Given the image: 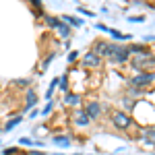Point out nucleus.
Returning <instances> with one entry per match:
<instances>
[{"label": "nucleus", "mask_w": 155, "mask_h": 155, "mask_svg": "<svg viewBox=\"0 0 155 155\" xmlns=\"http://www.w3.org/2000/svg\"><path fill=\"white\" fill-rule=\"evenodd\" d=\"M77 56H79L77 52H71V54H68V62H74V60H77Z\"/></svg>", "instance_id": "nucleus-20"}, {"label": "nucleus", "mask_w": 155, "mask_h": 155, "mask_svg": "<svg viewBox=\"0 0 155 155\" xmlns=\"http://www.w3.org/2000/svg\"><path fill=\"white\" fill-rule=\"evenodd\" d=\"M56 29L60 31V35H64V37H68V33H71V29H68L66 25H62V23H60L58 27H56Z\"/></svg>", "instance_id": "nucleus-16"}, {"label": "nucleus", "mask_w": 155, "mask_h": 155, "mask_svg": "<svg viewBox=\"0 0 155 155\" xmlns=\"http://www.w3.org/2000/svg\"><path fill=\"white\" fill-rule=\"evenodd\" d=\"M114 124H116V126H120V128H126V126H130V124H132V120L128 118L126 114L116 112V114H114Z\"/></svg>", "instance_id": "nucleus-4"}, {"label": "nucleus", "mask_w": 155, "mask_h": 155, "mask_svg": "<svg viewBox=\"0 0 155 155\" xmlns=\"http://www.w3.org/2000/svg\"><path fill=\"white\" fill-rule=\"evenodd\" d=\"M93 52L97 54H104V56H112L114 52H116V46H112V44H106V41H97L95 46H93Z\"/></svg>", "instance_id": "nucleus-1"}, {"label": "nucleus", "mask_w": 155, "mask_h": 155, "mask_svg": "<svg viewBox=\"0 0 155 155\" xmlns=\"http://www.w3.org/2000/svg\"><path fill=\"white\" fill-rule=\"evenodd\" d=\"M12 153H19V149H15V147H8V149H4L2 155H12Z\"/></svg>", "instance_id": "nucleus-18"}, {"label": "nucleus", "mask_w": 155, "mask_h": 155, "mask_svg": "<svg viewBox=\"0 0 155 155\" xmlns=\"http://www.w3.org/2000/svg\"><path fill=\"white\" fill-rule=\"evenodd\" d=\"M83 62L87 64V66H93V68H95V66H99V56H95L93 52H87L85 58H83Z\"/></svg>", "instance_id": "nucleus-7"}, {"label": "nucleus", "mask_w": 155, "mask_h": 155, "mask_svg": "<svg viewBox=\"0 0 155 155\" xmlns=\"http://www.w3.org/2000/svg\"><path fill=\"white\" fill-rule=\"evenodd\" d=\"M50 110H52V101H50V104H48V106H46V107H44V114H48V112H50Z\"/></svg>", "instance_id": "nucleus-22"}, {"label": "nucleus", "mask_w": 155, "mask_h": 155, "mask_svg": "<svg viewBox=\"0 0 155 155\" xmlns=\"http://www.w3.org/2000/svg\"><path fill=\"white\" fill-rule=\"evenodd\" d=\"M19 143H21V145H33V141H29V139H21Z\"/></svg>", "instance_id": "nucleus-21"}, {"label": "nucleus", "mask_w": 155, "mask_h": 155, "mask_svg": "<svg viewBox=\"0 0 155 155\" xmlns=\"http://www.w3.org/2000/svg\"><path fill=\"white\" fill-rule=\"evenodd\" d=\"M54 58H56V52H52V54H50L48 58L44 60V64H41V71H46V68H48V66H50V62H52V60H54Z\"/></svg>", "instance_id": "nucleus-15"}, {"label": "nucleus", "mask_w": 155, "mask_h": 155, "mask_svg": "<svg viewBox=\"0 0 155 155\" xmlns=\"http://www.w3.org/2000/svg\"><path fill=\"white\" fill-rule=\"evenodd\" d=\"M128 52H130V54H139V56L149 58V48H147V46H143V44H134V46H130V48H128Z\"/></svg>", "instance_id": "nucleus-5"}, {"label": "nucleus", "mask_w": 155, "mask_h": 155, "mask_svg": "<svg viewBox=\"0 0 155 155\" xmlns=\"http://www.w3.org/2000/svg\"><path fill=\"white\" fill-rule=\"evenodd\" d=\"M147 134H151V137L155 139V128H149V130H147Z\"/></svg>", "instance_id": "nucleus-23"}, {"label": "nucleus", "mask_w": 155, "mask_h": 155, "mask_svg": "<svg viewBox=\"0 0 155 155\" xmlns=\"http://www.w3.org/2000/svg\"><path fill=\"white\" fill-rule=\"evenodd\" d=\"M107 33L114 37V39H130V35H124V33H120V31H116V29H110Z\"/></svg>", "instance_id": "nucleus-13"}, {"label": "nucleus", "mask_w": 155, "mask_h": 155, "mask_svg": "<svg viewBox=\"0 0 155 155\" xmlns=\"http://www.w3.org/2000/svg\"><path fill=\"white\" fill-rule=\"evenodd\" d=\"M85 114H87V118L97 120V118H99V114H101V106H99L97 101H89V104H87V110H85Z\"/></svg>", "instance_id": "nucleus-2"}, {"label": "nucleus", "mask_w": 155, "mask_h": 155, "mask_svg": "<svg viewBox=\"0 0 155 155\" xmlns=\"http://www.w3.org/2000/svg\"><path fill=\"white\" fill-rule=\"evenodd\" d=\"M54 145H60V147H71V137H54Z\"/></svg>", "instance_id": "nucleus-10"}, {"label": "nucleus", "mask_w": 155, "mask_h": 155, "mask_svg": "<svg viewBox=\"0 0 155 155\" xmlns=\"http://www.w3.org/2000/svg\"><path fill=\"white\" fill-rule=\"evenodd\" d=\"M62 19H64V23H71L74 27H81L83 25V19H77V17H71V15H64Z\"/></svg>", "instance_id": "nucleus-9"}, {"label": "nucleus", "mask_w": 155, "mask_h": 155, "mask_svg": "<svg viewBox=\"0 0 155 155\" xmlns=\"http://www.w3.org/2000/svg\"><path fill=\"white\" fill-rule=\"evenodd\" d=\"M81 99H79V95H74V93H66V97H64V104H68V106H77Z\"/></svg>", "instance_id": "nucleus-11"}, {"label": "nucleus", "mask_w": 155, "mask_h": 155, "mask_svg": "<svg viewBox=\"0 0 155 155\" xmlns=\"http://www.w3.org/2000/svg\"><path fill=\"white\" fill-rule=\"evenodd\" d=\"M112 56H114L116 62H126L128 56H130V52H128V48H116V52H114Z\"/></svg>", "instance_id": "nucleus-6"}, {"label": "nucleus", "mask_w": 155, "mask_h": 155, "mask_svg": "<svg viewBox=\"0 0 155 155\" xmlns=\"http://www.w3.org/2000/svg\"><path fill=\"white\" fill-rule=\"evenodd\" d=\"M58 83H60V89H64V91L68 89V79H66V77H60Z\"/></svg>", "instance_id": "nucleus-17"}, {"label": "nucleus", "mask_w": 155, "mask_h": 155, "mask_svg": "<svg viewBox=\"0 0 155 155\" xmlns=\"http://www.w3.org/2000/svg\"><path fill=\"white\" fill-rule=\"evenodd\" d=\"M155 74L153 72H147V74H139V77H134L132 79V85H137V87H145L147 83H153Z\"/></svg>", "instance_id": "nucleus-3"}, {"label": "nucleus", "mask_w": 155, "mask_h": 155, "mask_svg": "<svg viewBox=\"0 0 155 155\" xmlns=\"http://www.w3.org/2000/svg\"><path fill=\"white\" fill-rule=\"evenodd\" d=\"M15 85H19V87H27V85H29V79H21V81H15Z\"/></svg>", "instance_id": "nucleus-19"}, {"label": "nucleus", "mask_w": 155, "mask_h": 155, "mask_svg": "<svg viewBox=\"0 0 155 155\" xmlns=\"http://www.w3.org/2000/svg\"><path fill=\"white\" fill-rule=\"evenodd\" d=\"M19 122H21V116H15V118H12L11 122H8V124H6V126H4V130H11L12 126H17V124H19Z\"/></svg>", "instance_id": "nucleus-14"}, {"label": "nucleus", "mask_w": 155, "mask_h": 155, "mask_svg": "<svg viewBox=\"0 0 155 155\" xmlns=\"http://www.w3.org/2000/svg\"><path fill=\"white\" fill-rule=\"evenodd\" d=\"M37 104V95H35V91L33 89H29L27 91V101H25V110H31V107Z\"/></svg>", "instance_id": "nucleus-8"}, {"label": "nucleus", "mask_w": 155, "mask_h": 155, "mask_svg": "<svg viewBox=\"0 0 155 155\" xmlns=\"http://www.w3.org/2000/svg\"><path fill=\"white\" fill-rule=\"evenodd\" d=\"M74 122H77L79 126H83V124H87V122H89V118H87V114H85V112H79V114H77V120H74Z\"/></svg>", "instance_id": "nucleus-12"}]
</instances>
